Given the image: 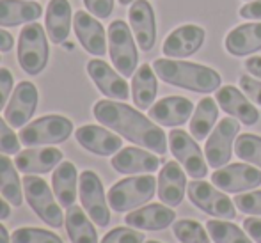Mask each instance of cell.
<instances>
[{
  "mask_svg": "<svg viewBox=\"0 0 261 243\" xmlns=\"http://www.w3.org/2000/svg\"><path fill=\"white\" fill-rule=\"evenodd\" d=\"M93 114L98 123L114 130L126 141L158 153L160 156L167 153V135L164 133V130L155 121L132 109L126 103L100 99L93 106Z\"/></svg>",
  "mask_w": 261,
  "mask_h": 243,
  "instance_id": "6da1fadb",
  "label": "cell"
},
{
  "mask_svg": "<svg viewBox=\"0 0 261 243\" xmlns=\"http://www.w3.org/2000/svg\"><path fill=\"white\" fill-rule=\"evenodd\" d=\"M153 69L162 82L169 86L181 87L194 93H213L220 87V75L215 69L203 64L176 59H156L153 62Z\"/></svg>",
  "mask_w": 261,
  "mask_h": 243,
  "instance_id": "7a4b0ae2",
  "label": "cell"
},
{
  "mask_svg": "<svg viewBox=\"0 0 261 243\" xmlns=\"http://www.w3.org/2000/svg\"><path fill=\"white\" fill-rule=\"evenodd\" d=\"M156 179L151 174L132 176L124 178L112 185V188L107 194L109 206L117 213L132 211L139 206L146 204L153 199L156 192Z\"/></svg>",
  "mask_w": 261,
  "mask_h": 243,
  "instance_id": "3957f363",
  "label": "cell"
},
{
  "mask_svg": "<svg viewBox=\"0 0 261 243\" xmlns=\"http://www.w3.org/2000/svg\"><path fill=\"white\" fill-rule=\"evenodd\" d=\"M73 133V123L71 119L64 116H43L39 119L27 123L23 128H20V142L23 146L36 147V146H50V144H61L69 139Z\"/></svg>",
  "mask_w": 261,
  "mask_h": 243,
  "instance_id": "277c9868",
  "label": "cell"
},
{
  "mask_svg": "<svg viewBox=\"0 0 261 243\" xmlns=\"http://www.w3.org/2000/svg\"><path fill=\"white\" fill-rule=\"evenodd\" d=\"M18 62L27 75H39L48 64V41L45 29L32 21L18 36Z\"/></svg>",
  "mask_w": 261,
  "mask_h": 243,
  "instance_id": "5b68a950",
  "label": "cell"
},
{
  "mask_svg": "<svg viewBox=\"0 0 261 243\" xmlns=\"http://www.w3.org/2000/svg\"><path fill=\"white\" fill-rule=\"evenodd\" d=\"M23 192L32 211L46 224V226L59 229L64 224V215L59 201L54 199V192L50 190L48 183L43 178L34 174H25L23 178Z\"/></svg>",
  "mask_w": 261,
  "mask_h": 243,
  "instance_id": "8992f818",
  "label": "cell"
},
{
  "mask_svg": "<svg viewBox=\"0 0 261 243\" xmlns=\"http://www.w3.org/2000/svg\"><path fill=\"white\" fill-rule=\"evenodd\" d=\"M109 53L114 68L124 76H132L137 69L139 53L132 31L123 20H114L109 27Z\"/></svg>",
  "mask_w": 261,
  "mask_h": 243,
  "instance_id": "52a82bcc",
  "label": "cell"
},
{
  "mask_svg": "<svg viewBox=\"0 0 261 243\" xmlns=\"http://www.w3.org/2000/svg\"><path fill=\"white\" fill-rule=\"evenodd\" d=\"M189 199L194 206L215 219L222 220H234L237 219V209L234 202L227 197L222 190H217L213 183L206 181H190L189 183Z\"/></svg>",
  "mask_w": 261,
  "mask_h": 243,
  "instance_id": "ba28073f",
  "label": "cell"
},
{
  "mask_svg": "<svg viewBox=\"0 0 261 243\" xmlns=\"http://www.w3.org/2000/svg\"><path fill=\"white\" fill-rule=\"evenodd\" d=\"M79 186H80V201H82L84 211L89 215V219L96 226L107 227L110 222V211H109V204H107L109 199L105 197L101 179L98 178L96 172L84 171L79 178Z\"/></svg>",
  "mask_w": 261,
  "mask_h": 243,
  "instance_id": "9c48e42d",
  "label": "cell"
},
{
  "mask_svg": "<svg viewBox=\"0 0 261 243\" xmlns=\"http://www.w3.org/2000/svg\"><path fill=\"white\" fill-rule=\"evenodd\" d=\"M238 131H240V124L233 117H224L217 124L204 146V156L210 167L220 169L231 160Z\"/></svg>",
  "mask_w": 261,
  "mask_h": 243,
  "instance_id": "30bf717a",
  "label": "cell"
},
{
  "mask_svg": "<svg viewBox=\"0 0 261 243\" xmlns=\"http://www.w3.org/2000/svg\"><path fill=\"white\" fill-rule=\"evenodd\" d=\"M169 147L190 178L201 179L208 174V161L204 160L203 151L199 149L196 139L190 137L185 130H172L169 133Z\"/></svg>",
  "mask_w": 261,
  "mask_h": 243,
  "instance_id": "8fae6325",
  "label": "cell"
},
{
  "mask_svg": "<svg viewBox=\"0 0 261 243\" xmlns=\"http://www.w3.org/2000/svg\"><path fill=\"white\" fill-rule=\"evenodd\" d=\"M212 183L222 192H247L261 185V171L247 164H231L215 169Z\"/></svg>",
  "mask_w": 261,
  "mask_h": 243,
  "instance_id": "7c38bea8",
  "label": "cell"
},
{
  "mask_svg": "<svg viewBox=\"0 0 261 243\" xmlns=\"http://www.w3.org/2000/svg\"><path fill=\"white\" fill-rule=\"evenodd\" d=\"M39 101L38 89L32 82H20L14 87L11 99L7 101L4 116L13 128H23L34 116Z\"/></svg>",
  "mask_w": 261,
  "mask_h": 243,
  "instance_id": "4fadbf2b",
  "label": "cell"
},
{
  "mask_svg": "<svg viewBox=\"0 0 261 243\" xmlns=\"http://www.w3.org/2000/svg\"><path fill=\"white\" fill-rule=\"evenodd\" d=\"M206 32L199 25H181V27L174 29L171 34L167 36L164 43V53L169 59H183L194 55L197 50L203 46Z\"/></svg>",
  "mask_w": 261,
  "mask_h": 243,
  "instance_id": "5bb4252c",
  "label": "cell"
},
{
  "mask_svg": "<svg viewBox=\"0 0 261 243\" xmlns=\"http://www.w3.org/2000/svg\"><path fill=\"white\" fill-rule=\"evenodd\" d=\"M128 20L132 25L139 48L142 51H149L156 43V23L155 11L148 0H135L128 11Z\"/></svg>",
  "mask_w": 261,
  "mask_h": 243,
  "instance_id": "9a60e30c",
  "label": "cell"
},
{
  "mask_svg": "<svg viewBox=\"0 0 261 243\" xmlns=\"http://www.w3.org/2000/svg\"><path fill=\"white\" fill-rule=\"evenodd\" d=\"M73 27H75L76 39L84 46V50L96 57H103L107 53L105 29L96 20V16L87 11H76L73 18Z\"/></svg>",
  "mask_w": 261,
  "mask_h": 243,
  "instance_id": "2e32d148",
  "label": "cell"
},
{
  "mask_svg": "<svg viewBox=\"0 0 261 243\" xmlns=\"http://www.w3.org/2000/svg\"><path fill=\"white\" fill-rule=\"evenodd\" d=\"M87 73L96 84V87L105 94L109 99H119V101H126L130 98V89H128L126 80L123 75H117L105 61L101 59H93L87 62Z\"/></svg>",
  "mask_w": 261,
  "mask_h": 243,
  "instance_id": "e0dca14e",
  "label": "cell"
},
{
  "mask_svg": "<svg viewBox=\"0 0 261 243\" xmlns=\"http://www.w3.org/2000/svg\"><path fill=\"white\" fill-rule=\"evenodd\" d=\"M192 114H194V103L189 98L167 96V98H162L160 101H156L149 109L148 116L156 124L174 128L185 124Z\"/></svg>",
  "mask_w": 261,
  "mask_h": 243,
  "instance_id": "ac0fdd59",
  "label": "cell"
},
{
  "mask_svg": "<svg viewBox=\"0 0 261 243\" xmlns=\"http://www.w3.org/2000/svg\"><path fill=\"white\" fill-rule=\"evenodd\" d=\"M75 139L84 149L94 153L98 156H110L116 154L123 147V139L114 135L110 130L96 124H86L75 131Z\"/></svg>",
  "mask_w": 261,
  "mask_h": 243,
  "instance_id": "d6986e66",
  "label": "cell"
},
{
  "mask_svg": "<svg viewBox=\"0 0 261 243\" xmlns=\"http://www.w3.org/2000/svg\"><path fill=\"white\" fill-rule=\"evenodd\" d=\"M114 171L121 174H151L160 169V158L139 147H124L112 156Z\"/></svg>",
  "mask_w": 261,
  "mask_h": 243,
  "instance_id": "ffe728a7",
  "label": "cell"
},
{
  "mask_svg": "<svg viewBox=\"0 0 261 243\" xmlns=\"http://www.w3.org/2000/svg\"><path fill=\"white\" fill-rule=\"evenodd\" d=\"M176 220V213L171 206L164 204H148L139 209H132L124 222L126 226L141 231H162L167 229Z\"/></svg>",
  "mask_w": 261,
  "mask_h": 243,
  "instance_id": "44dd1931",
  "label": "cell"
},
{
  "mask_svg": "<svg viewBox=\"0 0 261 243\" xmlns=\"http://www.w3.org/2000/svg\"><path fill=\"white\" fill-rule=\"evenodd\" d=\"M217 103L227 116L234 117L247 126H252L259 121L258 109L245 98L242 91H238L233 86H224L217 91Z\"/></svg>",
  "mask_w": 261,
  "mask_h": 243,
  "instance_id": "7402d4cb",
  "label": "cell"
},
{
  "mask_svg": "<svg viewBox=\"0 0 261 243\" xmlns=\"http://www.w3.org/2000/svg\"><path fill=\"white\" fill-rule=\"evenodd\" d=\"M158 197L165 206H179L187 192V176L179 164L176 161H167L162 167L160 176L156 179Z\"/></svg>",
  "mask_w": 261,
  "mask_h": 243,
  "instance_id": "603a6c76",
  "label": "cell"
},
{
  "mask_svg": "<svg viewBox=\"0 0 261 243\" xmlns=\"http://www.w3.org/2000/svg\"><path fill=\"white\" fill-rule=\"evenodd\" d=\"M62 161V151L55 147L43 149H25L16 153L14 165L23 174H46L52 172Z\"/></svg>",
  "mask_w": 261,
  "mask_h": 243,
  "instance_id": "cb8c5ba5",
  "label": "cell"
},
{
  "mask_svg": "<svg viewBox=\"0 0 261 243\" xmlns=\"http://www.w3.org/2000/svg\"><path fill=\"white\" fill-rule=\"evenodd\" d=\"M46 34L54 45H62L71 31V4L68 0H50L46 6Z\"/></svg>",
  "mask_w": 261,
  "mask_h": 243,
  "instance_id": "d4e9b609",
  "label": "cell"
},
{
  "mask_svg": "<svg viewBox=\"0 0 261 243\" xmlns=\"http://www.w3.org/2000/svg\"><path fill=\"white\" fill-rule=\"evenodd\" d=\"M226 50L234 57H245L261 50V21L233 29L226 36Z\"/></svg>",
  "mask_w": 261,
  "mask_h": 243,
  "instance_id": "484cf974",
  "label": "cell"
},
{
  "mask_svg": "<svg viewBox=\"0 0 261 243\" xmlns=\"http://www.w3.org/2000/svg\"><path fill=\"white\" fill-rule=\"evenodd\" d=\"M43 14V7L32 0H0V25L16 27L32 23Z\"/></svg>",
  "mask_w": 261,
  "mask_h": 243,
  "instance_id": "4316f807",
  "label": "cell"
},
{
  "mask_svg": "<svg viewBox=\"0 0 261 243\" xmlns=\"http://www.w3.org/2000/svg\"><path fill=\"white\" fill-rule=\"evenodd\" d=\"M76 183H79V174L76 167L71 161H61L55 167L52 176V188L55 199L62 208L68 209L69 206L75 204L76 201Z\"/></svg>",
  "mask_w": 261,
  "mask_h": 243,
  "instance_id": "83f0119b",
  "label": "cell"
},
{
  "mask_svg": "<svg viewBox=\"0 0 261 243\" xmlns=\"http://www.w3.org/2000/svg\"><path fill=\"white\" fill-rule=\"evenodd\" d=\"M158 93V82L155 69L149 64H142L132 78V98H134L135 106L141 110L151 109L153 101Z\"/></svg>",
  "mask_w": 261,
  "mask_h": 243,
  "instance_id": "f1b7e54d",
  "label": "cell"
},
{
  "mask_svg": "<svg viewBox=\"0 0 261 243\" xmlns=\"http://www.w3.org/2000/svg\"><path fill=\"white\" fill-rule=\"evenodd\" d=\"M64 226L71 243H98L96 229L80 206H69L64 217Z\"/></svg>",
  "mask_w": 261,
  "mask_h": 243,
  "instance_id": "f546056e",
  "label": "cell"
},
{
  "mask_svg": "<svg viewBox=\"0 0 261 243\" xmlns=\"http://www.w3.org/2000/svg\"><path fill=\"white\" fill-rule=\"evenodd\" d=\"M23 183L20 181L16 165L6 154L0 153V194L14 208H20L23 202Z\"/></svg>",
  "mask_w": 261,
  "mask_h": 243,
  "instance_id": "4dcf8cb0",
  "label": "cell"
},
{
  "mask_svg": "<svg viewBox=\"0 0 261 243\" xmlns=\"http://www.w3.org/2000/svg\"><path fill=\"white\" fill-rule=\"evenodd\" d=\"M219 103L213 98H203L197 103L196 110L192 114V119H190V135H192L196 141H203L210 135V131L213 130L217 123V117H219Z\"/></svg>",
  "mask_w": 261,
  "mask_h": 243,
  "instance_id": "1f68e13d",
  "label": "cell"
},
{
  "mask_svg": "<svg viewBox=\"0 0 261 243\" xmlns=\"http://www.w3.org/2000/svg\"><path fill=\"white\" fill-rule=\"evenodd\" d=\"M206 231L215 243H252V238L238 226L227 220H208Z\"/></svg>",
  "mask_w": 261,
  "mask_h": 243,
  "instance_id": "d6a6232c",
  "label": "cell"
},
{
  "mask_svg": "<svg viewBox=\"0 0 261 243\" xmlns=\"http://www.w3.org/2000/svg\"><path fill=\"white\" fill-rule=\"evenodd\" d=\"M234 154L240 160L261 169V137L254 133L238 135L234 141Z\"/></svg>",
  "mask_w": 261,
  "mask_h": 243,
  "instance_id": "836d02e7",
  "label": "cell"
},
{
  "mask_svg": "<svg viewBox=\"0 0 261 243\" xmlns=\"http://www.w3.org/2000/svg\"><path fill=\"white\" fill-rule=\"evenodd\" d=\"M172 233L181 243H210L208 231L196 220H176L172 226Z\"/></svg>",
  "mask_w": 261,
  "mask_h": 243,
  "instance_id": "e575fe53",
  "label": "cell"
},
{
  "mask_svg": "<svg viewBox=\"0 0 261 243\" xmlns=\"http://www.w3.org/2000/svg\"><path fill=\"white\" fill-rule=\"evenodd\" d=\"M11 243H64L59 234L39 227H20L11 234Z\"/></svg>",
  "mask_w": 261,
  "mask_h": 243,
  "instance_id": "d590c367",
  "label": "cell"
},
{
  "mask_svg": "<svg viewBox=\"0 0 261 243\" xmlns=\"http://www.w3.org/2000/svg\"><path fill=\"white\" fill-rule=\"evenodd\" d=\"M233 202L242 213H245V215L261 217V190L234 195Z\"/></svg>",
  "mask_w": 261,
  "mask_h": 243,
  "instance_id": "8d00e7d4",
  "label": "cell"
},
{
  "mask_svg": "<svg viewBox=\"0 0 261 243\" xmlns=\"http://www.w3.org/2000/svg\"><path fill=\"white\" fill-rule=\"evenodd\" d=\"M0 153H20V137L13 131V126L6 119H2V117H0Z\"/></svg>",
  "mask_w": 261,
  "mask_h": 243,
  "instance_id": "74e56055",
  "label": "cell"
},
{
  "mask_svg": "<svg viewBox=\"0 0 261 243\" xmlns=\"http://www.w3.org/2000/svg\"><path fill=\"white\" fill-rule=\"evenodd\" d=\"M101 243H144V234L132 227H116L105 234Z\"/></svg>",
  "mask_w": 261,
  "mask_h": 243,
  "instance_id": "f35d334b",
  "label": "cell"
},
{
  "mask_svg": "<svg viewBox=\"0 0 261 243\" xmlns=\"http://www.w3.org/2000/svg\"><path fill=\"white\" fill-rule=\"evenodd\" d=\"M240 87L245 93V96H249L251 101H254L256 105L261 106V82L258 78L242 75L240 76Z\"/></svg>",
  "mask_w": 261,
  "mask_h": 243,
  "instance_id": "ab89813d",
  "label": "cell"
},
{
  "mask_svg": "<svg viewBox=\"0 0 261 243\" xmlns=\"http://www.w3.org/2000/svg\"><path fill=\"white\" fill-rule=\"evenodd\" d=\"M84 6L93 16L109 18L114 11V0H84Z\"/></svg>",
  "mask_w": 261,
  "mask_h": 243,
  "instance_id": "60d3db41",
  "label": "cell"
},
{
  "mask_svg": "<svg viewBox=\"0 0 261 243\" xmlns=\"http://www.w3.org/2000/svg\"><path fill=\"white\" fill-rule=\"evenodd\" d=\"M13 73L6 68H0V110L6 109L7 99L11 96V89H13Z\"/></svg>",
  "mask_w": 261,
  "mask_h": 243,
  "instance_id": "b9f144b4",
  "label": "cell"
},
{
  "mask_svg": "<svg viewBox=\"0 0 261 243\" xmlns=\"http://www.w3.org/2000/svg\"><path fill=\"white\" fill-rule=\"evenodd\" d=\"M244 229L256 243H261V219H258V217H249V219H245Z\"/></svg>",
  "mask_w": 261,
  "mask_h": 243,
  "instance_id": "7bdbcfd3",
  "label": "cell"
},
{
  "mask_svg": "<svg viewBox=\"0 0 261 243\" xmlns=\"http://www.w3.org/2000/svg\"><path fill=\"white\" fill-rule=\"evenodd\" d=\"M240 16L245 20H261V0H251L240 9Z\"/></svg>",
  "mask_w": 261,
  "mask_h": 243,
  "instance_id": "ee69618b",
  "label": "cell"
},
{
  "mask_svg": "<svg viewBox=\"0 0 261 243\" xmlns=\"http://www.w3.org/2000/svg\"><path fill=\"white\" fill-rule=\"evenodd\" d=\"M245 69H247L251 75H254L256 78H261V57L254 55V57H249L245 61Z\"/></svg>",
  "mask_w": 261,
  "mask_h": 243,
  "instance_id": "f6af8a7d",
  "label": "cell"
},
{
  "mask_svg": "<svg viewBox=\"0 0 261 243\" xmlns=\"http://www.w3.org/2000/svg\"><path fill=\"white\" fill-rule=\"evenodd\" d=\"M14 45V38L7 31L0 29V51H11Z\"/></svg>",
  "mask_w": 261,
  "mask_h": 243,
  "instance_id": "bcb514c9",
  "label": "cell"
},
{
  "mask_svg": "<svg viewBox=\"0 0 261 243\" xmlns=\"http://www.w3.org/2000/svg\"><path fill=\"white\" fill-rule=\"evenodd\" d=\"M2 195V194H0ZM11 215V208H9V202L6 201L4 197H0V220H6L7 217Z\"/></svg>",
  "mask_w": 261,
  "mask_h": 243,
  "instance_id": "7dc6e473",
  "label": "cell"
},
{
  "mask_svg": "<svg viewBox=\"0 0 261 243\" xmlns=\"http://www.w3.org/2000/svg\"><path fill=\"white\" fill-rule=\"evenodd\" d=\"M0 243H11L9 233H7V229L2 226V224H0Z\"/></svg>",
  "mask_w": 261,
  "mask_h": 243,
  "instance_id": "c3c4849f",
  "label": "cell"
},
{
  "mask_svg": "<svg viewBox=\"0 0 261 243\" xmlns=\"http://www.w3.org/2000/svg\"><path fill=\"white\" fill-rule=\"evenodd\" d=\"M132 2H135V0H119L121 6H128V4H132Z\"/></svg>",
  "mask_w": 261,
  "mask_h": 243,
  "instance_id": "681fc988",
  "label": "cell"
},
{
  "mask_svg": "<svg viewBox=\"0 0 261 243\" xmlns=\"http://www.w3.org/2000/svg\"><path fill=\"white\" fill-rule=\"evenodd\" d=\"M146 243H160V241H155V240H148Z\"/></svg>",
  "mask_w": 261,
  "mask_h": 243,
  "instance_id": "f907efd6",
  "label": "cell"
},
{
  "mask_svg": "<svg viewBox=\"0 0 261 243\" xmlns=\"http://www.w3.org/2000/svg\"><path fill=\"white\" fill-rule=\"evenodd\" d=\"M0 59H2V57H0Z\"/></svg>",
  "mask_w": 261,
  "mask_h": 243,
  "instance_id": "816d5d0a",
  "label": "cell"
}]
</instances>
